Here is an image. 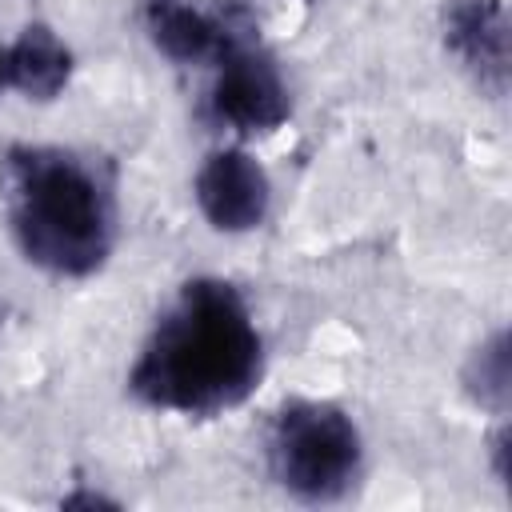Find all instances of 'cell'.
I'll use <instances>...</instances> for the list:
<instances>
[{
    "instance_id": "obj_5",
    "label": "cell",
    "mask_w": 512,
    "mask_h": 512,
    "mask_svg": "<svg viewBox=\"0 0 512 512\" xmlns=\"http://www.w3.org/2000/svg\"><path fill=\"white\" fill-rule=\"evenodd\" d=\"M444 44L460 60V68L488 96L508 92L512 76V44H508V12L500 0H452L444 12Z\"/></svg>"
},
{
    "instance_id": "obj_11",
    "label": "cell",
    "mask_w": 512,
    "mask_h": 512,
    "mask_svg": "<svg viewBox=\"0 0 512 512\" xmlns=\"http://www.w3.org/2000/svg\"><path fill=\"white\" fill-rule=\"evenodd\" d=\"M116 508V500H108V496H100V492H72V496H64V508Z\"/></svg>"
},
{
    "instance_id": "obj_8",
    "label": "cell",
    "mask_w": 512,
    "mask_h": 512,
    "mask_svg": "<svg viewBox=\"0 0 512 512\" xmlns=\"http://www.w3.org/2000/svg\"><path fill=\"white\" fill-rule=\"evenodd\" d=\"M68 76L72 52L64 48V40L44 24L24 28V36L8 52V84H16L28 100H52L64 92Z\"/></svg>"
},
{
    "instance_id": "obj_2",
    "label": "cell",
    "mask_w": 512,
    "mask_h": 512,
    "mask_svg": "<svg viewBox=\"0 0 512 512\" xmlns=\"http://www.w3.org/2000/svg\"><path fill=\"white\" fill-rule=\"evenodd\" d=\"M12 232L24 256L56 276H88L112 248V204L96 172L60 148L4 156Z\"/></svg>"
},
{
    "instance_id": "obj_12",
    "label": "cell",
    "mask_w": 512,
    "mask_h": 512,
    "mask_svg": "<svg viewBox=\"0 0 512 512\" xmlns=\"http://www.w3.org/2000/svg\"><path fill=\"white\" fill-rule=\"evenodd\" d=\"M4 84H8V52L0 48V88H4Z\"/></svg>"
},
{
    "instance_id": "obj_4",
    "label": "cell",
    "mask_w": 512,
    "mask_h": 512,
    "mask_svg": "<svg viewBox=\"0 0 512 512\" xmlns=\"http://www.w3.org/2000/svg\"><path fill=\"white\" fill-rule=\"evenodd\" d=\"M288 88L276 64L244 44L220 56V76L212 88V112L236 132H272L288 120Z\"/></svg>"
},
{
    "instance_id": "obj_9",
    "label": "cell",
    "mask_w": 512,
    "mask_h": 512,
    "mask_svg": "<svg viewBox=\"0 0 512 512\" xmlns=\"http://www.w3.org/2000/svg\"><path fill=\"white\" fill-rule=\"evenodd\" d=\"M464 392L484 404L488 412L504 416L512 404V356H508V332H496L484 340L468 364H464Z\"/></svg>"
},
{
    "instance_id": "obj_6",
    "label": "cell",
    "mask_w": 512,
    "mask_h": 512,
    "mask_svg": "<svg viewBox=\"0 0 512 512\" xmlns=\"http://www.w3.org/2000/svg\"><path fill=\"white\" fill-rule=\"evenodd\" d=\"M196 200H200V212L212 220V228L248 232L268 216L272 188L264 168L248 152L224 148V152H212L196 172Z\"/></svg>"
},
{
    "instance_id": "obj_1",
    "label": "cell",
    "mask_w": 512,
    "mask_h": 512,
    "mask_svg": "<svg viewBox=\"0 0 512 512\" xmlns=\"http://www.w3.org/2000/svg\"><path fill=\"white\" fill-rule=\"evenodd\" d=\"M264 368V344L240 292L224 280H188L148 336L128 384L168 412L212 416L240 404Z\"/></svg>"
},
{
    "instance_id": "obj_7",
    "label": "cell",
    "mask_w": 512,
    "mask_h": 512,
    "mask_svg": "<svg viewBox=\"0 0 512 512\" xmlns=\"http://www.w3.org/2000/svg\"><path fill=\"white\" fill-rule=\"evenodd\" d=\"M144 28L152 36V44L180 60V64H204V60H220L236 40L228 32V24H220L216 16L200 12L188 0H148L144 8Z\"/></svg>"
},
{
    "instance_id": "obj_3",
    "label": "cell",
    "mask_w": 512,
    "mask_h": 512,
    "mask_svg": "<svg viewBox=\"0 0 512 512\" xmlns=\"http://www.w3.org/2000/svg\"><path fill=\"white\" fill-rule=\"evenodd\" d=\"M268 448L276 480L308 504L340 500L360 476V432L352 416L332 404H288L276 416Z\"/></svg>"
},
{
    "instance_id": "obj_10",
    "label": "cell",
    "mask_w": 512,
    "mask_h": 512,
    "mask_svg": "<svg viewBox=\"0 0 512 512\" xmlns=\"http://www.w3.org/2000/svg\"><path fill=\"white\" fill-rule=\"evenodd\" d=\"M508 444H512V432L508 428H500L496 436H492V456H496V476L508 484Z\"/></svg>"
}]
</instances>
